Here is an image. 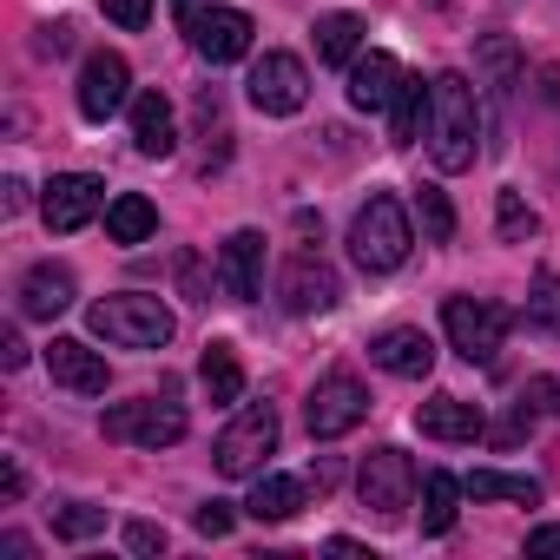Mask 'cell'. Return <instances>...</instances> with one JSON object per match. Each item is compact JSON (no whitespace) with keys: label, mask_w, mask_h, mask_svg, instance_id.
I'll return each instance as SVG.
<instances>
[{"label":"cell","mask_w":560,"mask_h":560,"mask_svg":"<svg viewBox=\"0 0 560 560\" xmlns=\"http://www.w3.org/2000/svg\"><path fill=\"white\" fill-rule=\"evenodd\" d=\"M481 139V106L462 73H435V106H429V159L442 172H468Z\"/></svg>","instance_id":"1"},{"label":"cell","mask_w":560,"mask_h":560,"mask_svg":"<svg viewBox=\"0 0 560 560\" xmlns=\"http://www.w3.org/2000/svg\"><path fill=\"white\" fill-rule=\"evenodd\" d=\"M409 244H416V231H409V211H402V198H389V191H370V205L350 218V257H357V270H370V277H389V270L409 257Z\"/></svg>","instance_id":"2"},{"label":"cell","mask_w":560,"mask_h":560,"mask_svg":"<svg viewBox=\"0 0 560 560\" xmlns=\"http://www.w3.org/2000/svg\"><path fill=\"white\" fill-rule=\"evenodd\" d=\"M93 330L113 343V350H165L172 343V311L145 291H119V298H100L93 304Z\"/></svg>","instance_id":"3"},{"label":"cell","mask_w":560,"mask_h":560,"mask_svg":"<svg viewBox=\"0 0 560 560\" xmlns=\"http://www.w3.org/2000/svg\"><path fill=\"white\" fill-rule=\"evenodd\" d=\"M270 455H277V409L270 402H244L231 416V429L218 435V448H211L218 475H231V481H257Z\"/></svg>","instance_id":"4"},{"label":"cell","mask_w":560,"mask_h":560,"mask_svg":"<svg viewBox=\"0 0 560 560\" xmlns=\"http://www.w3.org/2000/svg\"><path fill=\"white\" fill-rule=\"evenodd\" d=\"M442 330H448V350L468 357V363H494L501 343H508V311L494 298H448L442 304Z\"/></svg>","instance_id":"5"},{"label":"cell","mask_w":560,"mask_h":560,"mask_svg":"<svg viewBox=\"0 0 560 560\" xmlns=\"http://www.w3.org/2000/svg\"><path fill=\"white\" fill-rule=\"evenodd\" d=\"M363 416H370V389H363L350 370L317 376V389H311V402H304V429H311V442H337V435H350Z\"/></svg>","instance_id":"6"},{"label":"cell","mask_w":560,"mask_h":560,"mask_svg":"<svg viewBox=\"0 0 560 560\" xmlns=\"http://www.w3.org/2000/svg\"><path fill=\"white\" fill-rule=\"evenodd\" d=\"M185 435V409L172 396H139V402H113L106 409V442H132V448H172Z\"/></svg>","instance_id":"7"},{"label":"cell","mask_w":560,"mask_h":560,"mask_svg":"<svg viewBox=\"0 0 560 560\" xmlns=\"http://www.w3.org/2000/svg\"><path fill=\"white\" fill-rule=\"evenodd\" d=\"M416 488H422V475H416V462L402 448H376L363 462V475H357V494H363V508L376 521H402L409 501H416Z\"/></svg>","instance_id":"8"},{"label":"cell","mask_w":560,"mask_h":560,"mask_svg":"<svg viewBox=\"0 0 560 560\" xmlns=\"http://www.w3.org/2000/svg\"><path fill=\"white\" fill-rule=\"evenodd\" d=\"M244 93H250L257 113L291 119V113H304V100H311V73H304L298 54H264V60L250 67V80H244Z\"/></svg>","instance_id":"9"},{"label":"cell","mask_w":560,"mask_h":560,"mask_svg":"<svg viewBox=\"0 0 560 560\" xmlns=\"http://www.w3.org/2000/svg\"><path fill=\"white\" fill-rule=\"evenodd\" d=\"M277 291H284V311H291V317H324V311L343 298L337 270H330L317 250H298V257H284V277H277Z\"/></svg>","instance_id":"10"},{"label":"cell","mask_w":560,"mask_h":560,"mask_svg":"<svg viewBox=\"0 0 560 560\" xmlns=\"http://www.w3.org/2000/svg\"><path fill=\"white\" fill-rule=\"evenodd\" d=\"M100 205H106V185H100L93 172H60V178L47 185V198H40V218H47L54 237H73V231L93 224Z\"/></svg>","instance_id":"11"},{"label":"cell","mask_w":560,"mask_h":560,"mask_svg":"<svg viewBox=\"0 0 560 560\" xmlns=\"http://www.w3.org/2000/svg\"><path fill=\"white\" fill-rule=\"evenodd\" d=\"M191 34V47H198V60H211V67H231V60H244L250 54V14L244 8H198V21L185 27Z\"/></svg>","instance_id":"12"},{"label":"cell","mask_w":560,"mask_h":560,"mask_svg":"<svg viewBox=\"0 0 560 560\" xmlns=\"http://www.w3.org/2000/svg\"><path fill=\"white\" fill-rule=\"evenodd\" d=\"M126 100H132V67L119 54H86V67H80V113L93 126H106Z\"/></svg>","instance_id":"13"},{"label":"cell","mask_w":560,"mask_h":560,"mask_svg":"<svg viewBox=\"0 0 560 560\" xmlns=\"http://www.w3.org/2000/svg\"><path fill=\"white\" fill-rule=\"evenodd\" d=\"M218 284L231 304H250L264 291V231H231L218 244Z\"/></svg>","instance_id":"14"},{"label":"cell","mask_w":560,"mask_h":560,"mask_svg":"<svg viewBox=\"0 0 560 560\" xmlns=\"http://www.w3.org/2000/svg\"><path fill=\"white\" fill-rule=\"evenodd\" d=\"M370 357H376V370H389V376H402V383H422V376L435 370V343H429V330H416V324L383 330V337L370 343Z\"/></svg>","instance_id":"15"},{"label":"cell","mask_w":560,"mask_h":560,"mask_svg":"<svg viewBox=\"0 0 560 560\" xmlns=\"http://www.w3.org/2000/svg\"><path fill=\"white\" fill-rule=\"evenodd\" d=\"M47 370H54V383L73 389V396H106V357H100L93 343H80V337H54V343H47Z\"/></svg>","instance_id":"16"},{"label":"cell","mask_w":560,"mask_h":560,"mask_svg":"<svg viewBox=\"0 0 560 560\" xmlns=\"http://www.w3.org/2000/svg\"><path fill=\"white\" fill-rule=\"evenodd\" d=\"M60 311H73V270H67V264H34V270L21 277V317L54 324Z\"/></svg>","instance_id":"17"},{"label":"cell","mask_w":560,"mask_h":560,"mask_svg":"<svg viewBox=\"0 0 560 560\" xmlns=\"http://www.w3.org/2000/svg\"><path fill=\"white\" fill-rule=\"evenodd\" d=\"M396 86H402V67L389 54H357L350 60V106L357 113H389Z\"/></svg>","instance_id":"18"},{"label":"cell","mask_w":560,"mask_h":560,"mask_svg":"<svg viewBox=\"0 0 560 560\" xmlns=\"http://www.w3.org/2000/svg\"><path fill=\"white\" fill-rule=\"evenodd\" d=\"M416 429H422L429 442H475L488 422H481V409L462 402V396H429V402L416 409Z\"/></svg>","instance_id":"19"},{"label":"cell","mask_w":560,"mask_h":560,"mask_svg":"<svg viewBox=\"0 0 560 560\" xmlns=\"http://www.w3.org/2000/svg\"><path fill=\"white\" fill-rule=\"evenodd\" d=\"M429 106H435V80L402 73V86H396V100H389V139H396V145H416V139L429 132Z\"/></svg>","instance_id":"20"},{"label":"cell","mask_w":560,"mask_h":560,"mask_svg":"<svg viewBox=\"0 0 560 560\" xmlns=\"http://www.w3.org/2000/svg\"><path fill=\"white\" fill-rule=\"evenodd\" d=\"M132 145H139L145 159H172V152H178V119H172L165 93H139V100H132Z\"/></svg>","instance_id":"21"},{"label":"cell","mask_w":560,"mask_h":560,"mask_svg":"<svg viewBox=\"0 0 560 560\" xmlns=\"http://www.w3.org/2000/svg\"><path fill=\"white\" fill-rule=\"evenodd\" d=\"M298 508H304V481L298 475H257V488L244 501L250 521H291Z\"/></svg>","instance_id":"22"},{"label":"cell","mask_w":560,"mask_h":560,"mask_svg":"<svg viewBox=\"0 0 560 560\" xmlns=\"http://www.w3.org/2000/svg\"><path fill=\"white\" fill-rule=\"evenodd\" d=\"M462 481L448 475V468H429L422 475V534H448L455 527V514H462Z\"/></svg>","instance_id":"23"},{"label":"cell","mask_w":560,"mask_h":560,"mask_svg":"<svg viewBox=\"0 0 560 560\" xmlns=\"http://www.w3.org/2000/svg\"><path fill=\"white\" fill-rule=\"evenodd\" d=\"M159 231V211H152V198H139V191H119L113 205H106V237L113 244H145Z\"/></svg>","instance_id":"24"},{"label":"cell","mask_w":560,"mask_h":560,"mask_svg":"<svg viewBox=\"0 0 560 560\" xmlns=\"http://www.w3.org/2000/svg\"><path fill=\"white\" fill-rule=\"evenodd\" d=\"M198 383H205L211 402H237V396H244V363H237V350H231V343H205Z\"/></svg>","instance_id":"25"},{"label":"cell","mask_w":560,"mask_h":560,"mask_svg":"<svg viewBox=\"0 0 560 560\" xmlns=\"http://www.w3.org/2000/svg\"><path fill=\"white\" fill-rule=\"evenodd\" d=\"M363 54V21L357 14H324L317 21V60L324 67H350Z\"/></svg>","instance_id":"26"},{"label":"cell","mask_w":560,"mask_h":560,"mask_svg":"<svg viewBox=\"0 0 560 560\" xmlns=\"http://www.w3.org/2000/svg\"><path fill=\"white\" fill-rule=\"evenodd\" d=\"M475 501H521V508H540V481L534 475H501V468H475L462 481Z\"/></svg>","instance_id":"27"},{"label":"cell","mask_w":560,"mask_h":560,"mask_svg":"<svg viewBox=\"0 0 560 560\" xmlns=\"http://www.w3.org/2000/svg\"><path fill=\"white\" fill-rule=\"evenodd\" d=\"M521 317H527L534 337H560V277H553V270L534 277V291H527V311H521Z\"/></svg>","instance_id":"28"},{"label":"cell","mask_w":560,"mask_h":560,"mask_svg":"<svg viewBox=\"0 0 560 560\" xmlns=\"http://www.w3.org/2000/svg\"><path fill=\"white\" fill-rule=\"evenodd\" d=\"M416 218H422V237H429V244H448V237H455V205H448V191L422 185V191H416Z\"/></svg>","instance_id":"29"},{"label":"cell","mask_w":560,"mask_h":560,"mask_svg":"<svg viewBox=\"0 0 560 560\" xmlns=\"http://www.w3.org/2000/svg\"><path fill=\"white\" fill-rule=\"evenodd\" d=\"M494 218H501V237H508V244H527V237L540 231V218H534V205H527L521 191H501Z\"/></svg>","instance_id":"30"},{"label":"cell","mask_w":560,"mask_h":560,"mask_svg":"<svg viewBox=\"0 0 560 560\" xmlns=\"http://www.w3.org/2000/svg\"><path fill=\"white\" fill-rule=\"evenodd\" d=\"M100 527H106V508H86V501H73V508L54 514V534L60 540H93Z\"/></svg>","instance_id":"31"},{"label":"cell","mask_w":560,"mask_h":560,"mask_svg":"<svg viewBox=\"0 0 560 560\" xmlns=\"http://www.w3.org/2000/svg\"><path fill=\"white\" fill-rule=\"evenodd\" d=\"M481 67L494 73V86H514V67H521L514 40H481Z\"/></svg>","instance_id":"32"},{"label":"cell","mask_w":560,"mask_h":560,"mask_svg":"<svg viewBox=\"0 0 560 560\" xmlns=\"http://www.w3.org/2000/svg\"><path fill=\"white\" fill-rule=\"evenodd\" d=\"M100 8H106V21H113V27H126V34L152 27V0H100Z\"/></svg>","instance_id":"33"},{"label":"cell","mask_w":560,"mask_h":560,"mask_svg":"<svg viewBox=\"0 0 560 560\" xmlns=\"http://www.w3.org/2000/svg\"><path fill=\"white\" fill-rule=\"evenodd\" d=\"M521 402H527L534 416H560V383H553V376H534V383L521 389Z\"/></svg>","instance_id":"34"},{"label":"cell","mask_w":560,"mask_h":560,"mask_svg":"<svg viewBox=\"0 0 560 560\" xmlns=\"http://www.w3.org/2000/svg\"><path fill=\"white\" fill-rule=\"evenodd\" d=\"M198 534L224 540V534H231V501H205V508H198Z\"/></svg>","instance_id":"35"},{"label":"cell","mask_w":560,"mask_h":560,"mask_svg":"<svg viewBox=\"0 0 560 560\" xmlns=\"http://www.w3.org/2000/svg\"><path fill=\"white\" fill-rule=\"evenodd\" d=\"M126 547H132V553H165V527L132 521V527H126Z\"/></svg>","instance_id":"36"},{"label":"cell","mask_w":560,"mask_h":560,"mask_svg":"<svg viewBox=\"0 0 560 560\" xmlns=\"http://www.w3.org/2000/svg\"><path fill=\"white\" fill-rule=\"evenodd\" d=\"M527 553H560V521L534 527V534H527Z\"/></svg>","instance_id":"37"},{"label":"cell","mask_w":560,"mask_h":560,"mask_svg":"<svg viewBox=\"0 0 560 560\" xmlns=\"http://www.w3.org/2000/svg\"><path fill=\"white\" fill-rule=\"evenodd\" d=\"M0 211H8V218H14V211H27V185H21V178L0 185Z\"/></svg>","instance_id":"38"},{"label":"cell","mask_w":560,"mask_h":560,"mask_svg":"<svg viewBox=\"0 0 560 560\" xmlns=\"http://www.w3.org/2000/svg\"><path fill=\"white\" fill-rule=\"evenodd\" d=\"M0 363H8V370H21V363H27V343H21V330H8V337H0Z\"/></svg>","instance_id":"39"},{"label":"cell","mask_w":560,"mask_h":560,"mask_svg":"<svg viewBox=\"0 0 560 560\" xmlns=\"http://www.w3.org/2000/svg\"><path fill=\"white\" fill-rule=\"evenodd\" d=\"M21 494H27V475L8 462V475H0V501H21Z\"/></svg>","instance_id":"40"},{"label":"cell","mask_w":560,"mask_h":560,"mask_svg":"<svg viewBox=\"0 0 560 560\" xmlns=\"http://www.w3.org/2000/svg\"><path fill=\"white\" fill-rule=\"evenodd\" d=\"M178 21H185V27L198 21V0H178Z\"/></svg>","instance_id":"41"}]
</instances>
